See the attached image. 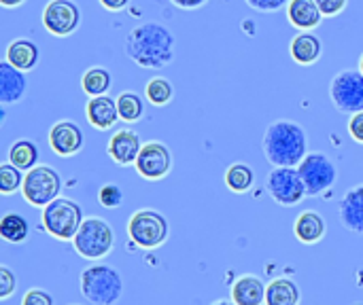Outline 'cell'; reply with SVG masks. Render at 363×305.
Returning a JSON list of instances; mask_svg holds the SVG:
<instances>
[{"label": "cell", "mask_w": 363, "mask_h": 305, "mask_svg": "<svg viewBox=\"0 0 363 305\" xmlns=\"http://www.w3.org/2000/svg\"><path fill=\"white\" fill-rule=\"evenodd\" d=\"M177 36L160 21H145L130 30L123 49L125 55L143 70H162L174 59Z\"/></svg>", "instance_id": "cell-1"}, {"label": "cell", "mask_w": 363, "mask_h": 305, "mask_svg": "<svg viewBox=\"0 0 363 305\" xmlns=\"http://www.w3.org/2000/svg\"><path fill=\"white\" fill-rule=\"evenodd\" d=\"M262 149L272 168H298L308 155V134L300 123L279 119L266 127Z\"/></svg>", "instance_id": "cell-2"}, {"label": "cell", "mask_w": 363, "mask_h": 305, "mask_svg": "<svg viewBox=\"0 0 363 305\" xmlns=\"http://www.w3.org/2000/svg\"><path fill=\"white\" fill-rule=\"evenodd\" d=\"M81 295L91 305H115L123 295V278L113 265L94 263L81 272Z\"/></svg>", "instance_id": "cell-3"}, {"label": "cell", "mask_w": 363, "mask_h": 305, "mask_svg": "<svg viewBox=\"0 0 363 305\" xmlns=\"http://www.w3.org/2000/svg\"><path fill=\"white\" fill-rule=\"evenodd\" d=\"M72 246L79 257H83L87 261H102L104 257L111 255V251L115 246L113 227L106 223V219L85 217L74 240H72Z\"/></svg>", "instance_id": "cell-4"}, {"label": "cell", "mask_w": 363, "mask_h": 305, "mask_svg": "<svg viewBox=\"0 0 363 305\" xmlns=\"http://www.w3.org/2000/svg\"><path fill=\"white\" fill-rule=\"evenodd\" d=\"M128 236L138 248L155 251L168 242L170 223L162 212L153 208H140L128 221Z\"/></svg>", "instance_id": "cell-5"}, {"label": "cell", "mask_w": 363, "mask_h": 305, "mask_svg": "<svg viewBox=\"0 0 363 305\" xmlns=\"http://www.w3.org/2000/svg\"><path fill=\"white\" fill-rule=\"evenodd\" d=\"M40 221H43V229L51 238L60 242H72L83 223V210L74 200L57 197L43 208Z\"/></svg>", "instance_id": "cell-6"}, {"label": "cell", "mask_w": 363, "mask_h": 305, "mask_svg": "<svg viewBox=\"0 0 363 305\" xmlns=\"http://www.w3.org/2000/svg\"><path fill=\"white\" fill-rule=\"evenodd\" d=\"M60 191H62V178L55 168L38 163L26 172L21 195L30 206H34V208L49 206L53 200L60 197Z\"/></svg>", "instance_id": "cell-7"}, {"label": "cell", "mask_w": 363, "mask_h": 305, "mask_svg": "<svg viewBox=\"0 0 363 305\" xmlns=\"http://www.w3.org/2000/svg\"><path fill=\"white\" fill-rule=\"evenodd\" d=\"M330 98L334 108L342 115L363 110V72L359 68L340 70L330 83Z\"/></svg>", "instance_id": "cell-8"}, {"label": "cell", "mask_w": 363, "mask_h": 305, "mask_svg": "<svg viewBox=\"0 0 363 305\" xmlns=\"http://www.w3.org/2000/svg\"><path fill=\"white\" fill-rule=\"evenodd\" d=\"M298 170H300V176L304 180V187H306V195L308 197L323 195L325 191H330L334 187V183L338 178L336 163L332 161V157H328L321 151L308 153L302 159V163L298 166Z\"/></svg>", "instance_id": "cell-9"}, {"label": "cell", "mask_w": 363, "mask_h": 305, "mask_svg": "<svg viewBox=\"0 0 363 305\" xmlns=\"http://www.w3.org/2000/svg\"><path fill=\"white\" fill-rule=\"evenodd\" d=\"M266 189L272 195V200L283 208H294L304 197H308L298 168H274V170H270V174L266 176Z\"/></svg>", "instance_id": "cell-10"}, {"label": "cell", "mask_w": 363, "mask_h": 305, "mask_svg": "<svg viewBox=\"0 0 363 305\" xmlns=\"http://www.w3.org/2000/svg\"><path fill=\"white\" fill-rule=\"evenodd\" d=\"M172 163H174V159H172L170 146L160 140H149L143 144L134 168H136L138 176L155 183V180H164L172 172Z\"/></svg>", "instance_id": "cell-11"}, {"label": "cell", "mask_w": 363, "mask_h": 305, "mask_svg": "<svg viewBox=\"0 0 363 305\" xmlns=\"http://www.w3.org/2000/svg\"><path fill=\"white\" fill-rule=\"evenodd\" d=\"M81 11L74 0H49L43 8V25L49 34L66 38L77 32Z\"/></svg>", "instance_id": "cell-12"}, {"label": "cell", "mask_w": 363, "mask_h": 305, "mask_svg": "<svg viewBox=\"0 0 363 305\" xmlns=\"http://www.w3.org/2000/svg\"><path fill=\"white\" fill-rule=\"evenodd\" d=\"M85 144L83 130L70 121V119H60L51 125L49 130V146L57 157H72L77 155Z\"/></svg>", "instance_id": "cell-13"}, {"label": "cell", "mask_w": 363, "mask_h": 305, "mask_svg": "<svg viewBox=\"0 0 363 305\" xmlns=\"http://www.w3.org/2000/svg\"><path fill=\"white\" fill-rule=\"evenodd\" d=\"M143 144L145 142H140V136L134 130H119L111 136L106 144V153L117 166L130 168V166H136Z\"/></svg>", "instance_id": "cell-14"}, {"label": "cell", "mask_w": 363, "mask_h": 305, "mask_svg": "<svg viewBox=\"0 0 363 305\" xmlns=\"http://www.w3.org/2000/svg\"><path fill=\"white\" fill-rule=\"evenodd\" d=\"M85 117H87L89 125L100 130V132H106V130L115 127V123L119 121L117 100L106 96V93L89 98V102L85 104Z\"/></svg>", "instance_id": "cell-15"}, {"label": "cell", "mask_w": 363, "mask_h": 305, "mask_svg": "<svg viewBox=\"0 0 363 305\" xmlns=\"http://www.w3.org/2000/svg\"><path fill=\"white\" fill-rule=\"evenodd\" d=\"M26 89H28L26 72L17 70L6 59H2L0 62V104L9 106V104L21 102V98L26 96Z\"/></svg>", "instance_id": "cell-16"}, {"label": "cell", "mask_w": 363, "mask_h": 305, "mask_svg": "<svg viewBox=\"0 0 363 305\" xmlns=\"http://www.w3.org/2000/svg\"><path fill=\"white\" fill-rule=\"evenodd\" d=\"M338 217L345 229L353 234H363V185L351 187L338 206Z\"/></svg>", "instance_id": "cell-17"}, {"label": "cell", "mask_w": 363, "mask_h": 305, "mask_svg": "<svg viewBox=\"0 0 363 305\" xmlns=\"http://www.w3.org/2000/svg\"><path fill=\"white\" fill-rule=\"evenodd\" d=\"M266 287L259 276H238L230 289L232 301L236 305H266Z\"/></svg>", "instance_id": "cell-18"}, {"label": "cell", "mask_w": 363, "mask_h": 305, "mask_svg": "<svg viewBox=\"0 0 363 305\" xmlns=\"http://www.w3.org/2000/svg\"><path fill=\"white\" fill-rule=\"evenodd\" d=\"M289 55L298 66H313L323 55V40L313 32H300L289 42Z\"/></svg>", "instance_id": "cell-19"}, {"label": "cell", "mask_w": 363, "mask_h": 305, "mask_svg": "<svg viewBox=\"0 0 363 305\" xmlns=\"http://www.w3.org/2000/svg\"><path fill=\"white\" fill-rule=\"evenodd\" d=\"M325 234H328V223L323 214H319L317 210H306L298 214L294 223V236L298 238V242L313 246V244H319L325 238Z\"/></svg>", "instance_id": "cell-20"}, {"label": "cell", "mask_w": 363, "mask_h": 305, "mask_svg": "<svg viewBox=\"0 0 363 305\" xmlns=\"http://www.w3.org/2000/svg\"><path fill=\"white\" fill-rule=\"evenodd\" d=\"M323 19L321 8L315 0H289L287 4V21L300 32H313L319 28Z\"/></svg>", "instance_id": "cell-21"}, {"label": "cell", "mask_w": 363, "mask_h": 305, "mask_svg": "<svg viewBox=\"0 0 363 305\" xmlns=\"http://www.w3.org/2000/svg\"><path fill=\"white\" fill-rule=\"evenodd\" d=\"M4 59L15 66L17 70L21 72H30L36 68L38 59H40V49L34 40L30 38H15L9 42L6 47V53H4Z\"/></svg>", "instance_id": "cell-22"}, {"label": "cell", "mask_w": 363, "mask_h": 305, "mask_svg": "<svg viewBox=\"0 0 363 305\" xmlns=\"http://www.w3.org/2000/svg\"><path fill=\"white\" fill-rule=\"evenodd\" d=\"M302 299L300 287L287 278H274L268 287H266V305H298Z\"/></svg>", "instance_id": "cell-23"}, {"label": "cell", "mask_w": 363, "mask_h": 305, "mask_svg": "<svg viewBox=\"0 0 363 305\" xmlns=\"http://www.w3.org/2000/svg\"><path fill=\"white\" fill-rule=\"evenodd\" d=\"M223 183L232 193H238V195L249 193L255 187V170L242 161L232 163L223 174Z\"/></svg>", "instance_id": "cell-24"}, {"label": "cell", "mask_w": 363, "mask_h": 305, "mask_svg": "<svg viewBox=\"0 0 363 305\" xmlns=\"http://www.w3.org/2000/svg\"><path fill=\"white\" fill-rule=\"evenodd\" d=\"M111 83H113V76H111V72L104 66H91L81 76V89L89 98L104 96L111 89Z\"/></svg>", "instance_id": "cell-25"}, {"label": "cell", "mask_w": 363, "mask_h": 305, "mask_svg": "<svg viewBox=\"0 0 363 305\" xmlns=\"http://www.w3.org/2000/svg\"><path fill=\"white\" fill-rule=\"evenodd\" d=\"M38 146L28 140V138H21V140H15L9 149V161L13 166H17L19 170H32L34 166H38Z\"/></svg>", "instance_id": "cell-26"}, {"label": "cell", "mask_w": 363, "mask_h": 305, "mask_svg": "<svg viewBox=\"0 0 363 305\" xmlns=\"http://www.w3.org/2000/svg\"><path fill=\"white\" fill-rule=\"evenodd\" d=\"M0 236L9 244H23L30 236V225L21 214L6 212L0 221Z\"/></svg>", "instance_id": "cell-27"}, {"label": "cell", "mask_w": 363, "mask_h": 305, "mask_svg": "<svg viewBox=\"0 0 363 305\" xmlns=\"http://www.w3.org/2000/svg\"><path fill=\"white\" fill-rule=\"evenodd\" d=\"M117 110H119V119L125 123H136L143 119L145 115V102L136 91H121L117 98Z\"/></svg>", "instance_id": "cell-28"}, {"label": "cell", "mask_w": 363, "mask_h": 305, "mask_svg": "<svg viewBox=\"0 0 363 305\" xmlns=\"http://www.w3.org/2000/svg\"><path fill=\"white\" fill-rule=\"evenodd\" d=\"M145 96L153 106H166L174 98V85L166 76H153L145 85Z\"/></svg>", "instance_id": "cell-29"}, {"label": "cell", "mask_w": 363, "mask_h": 305, "mask_svg": "<svg viewBox=\"0 0 363 305\" xmlns=\"http://www.w3.org/2000/svg\"><path fill=\"white\" fill-rule=\"evenodd\" d=\"M23 178H26L23 170H19L11 161L0 163V193L2 195H13V193L21 191Z\"/></svg>", "instance_id": "cell-30"}, {"label": "cell", "mask_w": 363, "mask_h": 305, "mask_svg": "<svg viewBox=\"0 0 363 305\" xmlns=\"http://www.w3.org/2000/svg\"><path fill=\"white\" fill-rule=\"evenodd\" d=\"M98 202L100 206L113 210V208H119L121 202H123V191L115 185V183H108V185H102L100 191H98Z\"/></svg>", "instance_id": "cell-31"}, {"label": "cell", "mask_w": 363, "mask_h": 305, "mask_svg": "<svg viewBox=\"0 0 363 305\" xmlns=\"http://www.w3.org/2000/svg\"><path fill=\"white\" fill-rule=\"evenodd\" d=\"M17 276L9 265H0V301H6L15 295L17 291Z\"/></svg>", "instance_id": "cell-32"}, {"label": "cell", "mask_w": 363, "mask_h": 305, "mask_svg": "<svg viewBox=\"0 0 363 305\" xmlns=\"http://www.w3.org/2000/svg\"><path fill=\"white\" fill-rule=\"evenodd\" d=\"M21 305H55L51 293H47L40 287H34L30 291H26V295L21 297Z\"/></svg>", "instance_id": "cell-33"}, {"label": "cell", "mask_w": 363, "mask_h": 305, "mask_svg": "<svg viewBox=\"0 0 363 305\" xmlns=\"http://www.w3.org/2000/svg\"><path fill=\"white\" fill-rule=\"evenodd\" d=\"M315 2H317V6L321 8L323 17H336V15H340V13L347 8V4H349V0H315Z\"/></svg>", "instance_id": "cell-34"}, {"label": "cell", "mask_w": 363, "mask_h": 305, "mask_svg": "<svg viewBox=\"0 0 363 305\" xmlns=\"http://www.w3.org/2000/svg\"><path fill=\"white\" fill-rule=\"evenodd\" d=\"M245 2L259 13H274L289 4V0H245Z\"/></svg>", "instance_id": "cell-35"}, {"label": "cell", "mask_w": 363, "mask_h": 305, "mask_svg": "<svg viewBox=\"0 0 363 305\" xmlns=\"http://www.w3.org/2000/svg\"><path fill=\"white\" fill-rule=\"evenodd\" d=\"M349 134H351V138L355 142L363 144V110L351 115V119H349Z\"/></svg>", "instance_id": "cell-36"}, {"label": "cell", "mask_w": 363, "mask_h": 305, "mask_svg": "<svg viewBox=\"0 0 363 305\" xmlns=\"http://www.w3.org/2000/svg\"><path fill=\"white\" fill-rule=\"evenodd\" d=\"M174 6H179V8H183V11H196V8H200V6H204L208 0H170Z\"/></svg>", "instance_id": "cell-37"}, {"label": "cell", "mask_w": 363, "mask_h": 305, "mask_svg": "<svg viewBox=\"0 0 363 305\" xmlns=\"http://www.w3.org/2000/svg\"><path fill=\"white\" fill-rule=\"evenodd\" d=\"M128 2H130V0H100V4H102L106 11H111V13H117V11H121V8H125Z\"/></svg>", "instance_id": "cell-38"}, {"label": "cell", "mask_w": 363, "mask_h": 305, "mask_svg": "<svg viewBox=\"0 0 363 305\" xmlns=\"http://www.w3.org/2000/svg\"><path fill=\"white\" fill-rule=\"evenodd\" d=\"M26 0H0V4L4 6V8H17V6H21Z\"/></svg>", "instance_id": "cell-39"}, {"label": "cell", "mask_w": 363, "mask_h": 305, "mask_svg": "<svg viewBox=\"0 0 363 305\" xmlns=\"http://www.w3.org/2000/svg\"><path fill=\"white\" fill-rule=\"evenodd\" d=\"M211 305H236V304H234L232 299H230V301H228V299H217V301H213Z\"/></svg>", "instance_id": "cell-40"}, {"label": "cell", "mask_w": 363, "mask_h": 305, "mask_svg": "<svg viewBox=\"0 0 363 305\" xmlns=\"http://www.w3.org/2000/svg\"><path fill=\"white\" fill-rule=\"evenodd\" d=\"M359 70L363 72V55H362V59H359Z\"/></svg>", "instance_id": "cell-41"}, {"label": "cell", "mask_w": 363, "mask_h": 305, "mask_svg": "<svg viewBox=\"0 0 363 305\" xmlns=\"http://www.w3.org/2000/svg\"><path fill=\"white\" fill-rule=\"evenodd\" d=\"M70 305H79V304H70Z\"/></svg>", "instance_id": "cell-42"}]
</instances>
